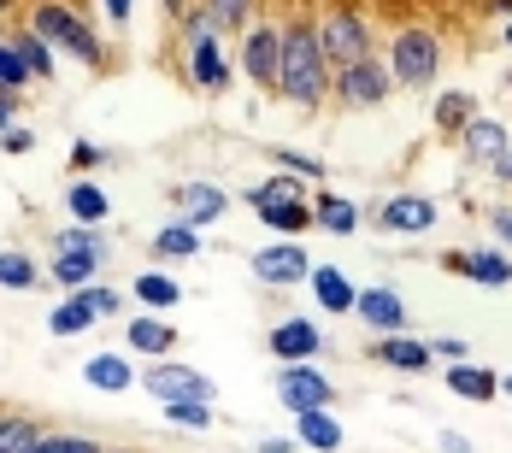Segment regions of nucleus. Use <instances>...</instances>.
<instances>
[{"label": "nucleus", "mask_w": 512, "mask_h": 453, "mask_svg": "<svg viewBox=\"0 0 512 453\" xmlns=\"http://www.w3.org/2000/svg\"><path fill=\"white\" fill-rule=\"evenodd\" d=\"M330 77H336V65L324 59L318 18H289V24H283V101H295L301 112L324 106Z\"/></svg>", "instance_id": "f257e3e1"}, {"label": "nucleus", "mask_w": 512, "mask_h": 453, "mask_svg": "<svg viewBox=\"0 0 512 453\" xmlns=\"http://www.w3.org/2000/svg\"><path fill=\"white\" fill-rule=\"evenodd\" d=\"M389 71H395V89H430L436 77H442V36L430 30V24H407V30H395V42H389Z\"/></svg>", "instance_id": "f03ea898"}, {"label": "nucleus", "mask_w": 512, "mask_h": 453, "mask_svg": "<svg viewBox=\"0 0 512 453\" xmlns=\"http://www.w3.org/2000/svg\"><path fill=\"white\" fill-rule=\"evenodd\" d=\"M30 30L42 36V42H53V48H65L71 59H83L89 71H101L106 65V42L71 12V6H59V0H42L36 12H30Z\"/></svg>", "instance_id": "7ed1b4c3"}, {"label": "nucleus", "mask_w": 512, "mask_h": 453, "mask_svg": "<svg viewBox=\"0 0 512 453\" xmlns=\"http://www.w3.org/2000/svg\"><path fill=\"white\" fill-rule=\"evenodd\" d=\"M330 95L348 106V112H377V106L395 95V71H389L383 53H365V59L342 65V71L330 77Z\"/></svg>", "instance_id": "20e7f679"}, {"label": "nucleus", "mask_w": 512, "mask_h": 453, "mask_svg": "<svg viewBox=\"0 0 512 453\" xmlns=\"http://www.w3.org/2000/svg\"><path fill=\"white\" fill-rule=\"evenodd\" d=\"M236 71L254 83L259 95H283V30L277 24H248L242 48H236Z\"/></svg>", "instance_id": "39448f33"}, {"label": "nucleus", "mask_w": 512, "mask_h": 453, "mask_svg": "<svg viewBox=\"0 0 512 453\" xmlns=\"http://www.w3.org/2000/svg\"><path fill=\"white\" fill-rule=\"evenodd\" d=\"M318 42H324V59L342 71V65H354L365 53H377L371 42V18L359 12V6H330L324 18H318Z\"/></svg>", "instance_id": "423d86ee"}, {"label": "nucleus", "mask_w": 512, "mask_h": 453, "mask_svg": "<svg viewBox=\"0 0 512 453\" xmlns=\"http://www.w3.org/2000/svg\"><path fill=\"white\" fill-rule=\"evenodd\" d=\"M277 406L295 418V412H312V406H330L336 401V383L318 371V359H295V365H277Z\"/></svg>", "instance_id": "0eeeda50"}, {"label": "nucleus", "mask_w": 512, "mask_h": 453, "mask_svg": "<svg viewBox=\"0 0 512 453\" xmlns=\"http://www.w3.org/2000/svg\"><path fill=\"white\" fill-rule=\"evenodd\" d=\"M142 389H148L159 406H165V401H212V395H218V383H212L206 371L177 365V359H154V365H148V377H142Z\"/></svg>", "instance_id": "6e6552de"}, {"label": "nucleus", "mask_w": 512, "mask_h": 453, "mask_svg": "<svg viewBox=\"0 0 512 453\" xmlns=\"http://www.w3.org/2000/svg\"><path fill=\"white\" fill-rule=\"evenodd\" d=\"M248 265H254V277L265 283V289H295V283L312 277V259H307L301 242H265Z\"/></svg>", "instance_id": "1a4fd4ad"}, {"label": "nucleus", "mask_w": 512, "mask_h": 453, "mask_svg": "<svg viewBox=\"0 0 512 453\" xmlns=\"http://www.w3.org/2000/svg\"><path fill=\"white\" fill-rule=\"evenodd\" d=\"M265 348L277 353V365H295V359H318L324 353V324L318 318H283V324H271V336H265Z\"/></svg>", "instance_id": "9d476101"}, {"label": "nucleus", "mask_w": 512, "mask_h": 453, "mask_svg": "<svg viewBox=\"0 0 512 453\" xmlns=\"http://www.w3.org/2000/svg\"><path fill=\"white\" fill-rule=\"evenodd\" d=\"M354 318L371 336H395V330H407V301H401L389 283H371V289H359Z\"/></svg>", "instance_id": "9b49d317"}, {"label": "nucleus", "mask_w": 512, "mask_h": 453, "mask_svg": "<svg viewBox=\"0 0 512 453\" xmlns=\"http://www.w3.org/2000/svg\"><path fill=\"white\" fill-rule=\"evenodd\" d=\"M230 77H236V59L224 53V36H212V42H189V83H195V89L224 95Z\"/></svg>", "instance_id": "f8f14e48"}, {"label": "nucleus", "mask_w": 512, "mask_h": 453, "mask_svg": "<svg viewBox=\"0 0 512 453\" xmlns=\"http://www.w3.org/2000/svg\"><path fill=\"white\" fill-rule=\"evenodd\" d=\"M377 224L395 236H424V230H436V201L430 195H389L377 206Z\"/></svg>", "instance_id": "ddd939ff"}, {"label": "nucleus", "mask_w": 512, "mask_h": 453, "mask_svg": "<svg viewBox=\"0 0 512 453\" xmlns=\"http://www.w3.org/2000/svg\"><path fill=\"white\" fill-rule=\"evenodd\" d=\"M171 206H177L189 224L206 230V224H218V218L230 212V195H224L218 183H201V177H195V183H177V189H171Z\"/></svg>", "instance_id": "4468645a"}, {"label": "nucleus", "mask_w": 512, "mask_h": 453, "mask_svg": "<svg viewBox=\"0 0 512 453\" xmlns=\"http://www.w3.org/2000/svg\"><path fill=\"white\" fill-rule=\"evenodd\" d=\"M371 359H377V365H389V371L424 377V371H430V359H436V348H430L424 336H407V330H395V336H383V342L371 348Z\"/></svg>", "instance_id": "2eb2a0df"}, {"label": "nucleus", "mask_w": 512, "mask_h": 453, "mask_svg": "<svg viewBox=\"0 0 512 453\" xmlns=\"http://www.w3.org/2000/svg\"><path fill=\"white\" fill-rule=\"evenodd\" d=\"M442 265H448V271H460V277H471V283H483V289H507V283H512V259H507L501 248L448 253Z\"/></svg>", "instance_id": "dca6fc26"}, {"label": "nucleus", "mask_w": 512, "mask_h": 453, "mask_svg": "<svg viewBox=\"0 0 512 453\" xmlns=\"http://www.w3.org/2000/svg\"><path fill=\"white\" fill-rule=\"evenodd\" d=\"M307 289H312V301L324 306V318H348L354 301H359V289L348 283V271H336V265H312Z\"/></svg>", "instance_id": "f3484780"}, {"label": "nucleus", "mask_w": 512, "mask_h": 453, "mask_svg": "<svg viewBox=\"0 0 512 453\" xmlns=\"http://www.w3.org/2000/svg\"><path fill=\"white\" fill-rule=\"evenodd\" d=\"M295 442L312 453H342L348 430H342V418L330 406H312V412H295Z\"/></svg>", "instance_id": "a211bd4d"}, {"label": "nucleus", "mask_w": 512, "mask_h": 453, "mask_svg": "<svg viewBox=\"0 0 512 453\" xmlns=\"http://www.w3.org/2000/svg\"><path fill=\"white\" fill-rule=\"evenodd\" d=\"M454 142H460L465 165H483V171H489V159H495V153L507 148L512 136H507V124H501V118H483V112H477V118L465 124V130L454 136Z\"/></svg>", "instance_id": "6ab92c4d"}, {"label": "nucleus", "mask_w": 512, "mask_h": 453, "mask_svg": "<svg viewBox=\"0 0 512 453\" xmlns=\"http://www.w3.org/2000/svg\"><path fill=\"white\" fill-rule=\"evenodd\" d=\"M124 342H130V353H142V359H171L177 330H171L159 312H136V318H130V330H124Z\"/></svg>", "instance_id": "aec40b11"}, {"label": "nucleus", "mask_w": 512, "mask_h": 453, "mask_svg": "<svg viewBox=\"0 0 512 453\" xmlns=\"http://www.w3.org/2000/svg\"><path fill=\"white\" fill-rule=\"evenodd\" d=\"M83 383L101 389V395H124V389H136V365L124 353H89L83 359Z\"/></svg>", "instance_id": "412c9836"}, {"label": "nucleus", "mask_w": 512, "mask_h": 453, "mask_svg": "<svg viewBox=\"0 0 512 453\" xmlns=\"http://www.w3.org/2000/svg\"><path fill=\"white\" fill-rule=\"evenodd\" d=\"M448 389H454L460 401L489 406L495 395H501V377H495L489 365H477V359H460V365H448Z\"/></svg>", "instance_id": "4be33fe9"}, {"label": "nucleus", "mask_w": 512, "mask_h": 453, "mask_svg": "<svg viewBox=\"0 0 512 453\" xmlns=\"http://www.w3.org/2000/svg\"><path fill=\"white\" fill-rule=\"evenodd\" d=\"M95 324H101V312H95V301H89L83 289H71V295L48 312V330H53V336H89Z\"/></svg>", "instance_id": "5701e85b"}, {"label": "nucleus", "mask_w": 512, "mask_h": 453, "mask_svg": "<svg viewBox=\"0 0 512 453\" xmlns=\"http://www.w3.org/2000/svg\"><path fill=\"white\" fill-rule=\"evenodd\" d=\"M312 224L330 230V236H354L359 230V206L348 201V195H330V189L318 183V195H312Z\"/></svg>", "instance_id": "b1692460"}, {"label": "nucleus", "mask_w": 512, "mask_h": 453, "mask_svg": "<svg viewBox=\"0 0 512 453\" xmlns=\"http://www.w3.org/2000/svg\"><path fill=\"white\" fill-rule=\"evenodd\" d=\"M101 248H53L48 271L65 283V289H83V283H95V271H101Z\"/></svg>", "instance_id": "393cba45"}, {"label": "nucleus", "mask_w": 512, "mask_h": 453, "mask_svg": "<svg viewBox=\"0 0 512 453\" xmlns=\"http://www.w3.org/2000/svg\"><path fill=\"white\" fill-rule=\"evenodd\" d=\"M430 118H436V130H442V136H460L465 124L477 118V95H471V89H442Z\"/></svg>", "instance_id": "a878e982"}, {"label": "nucleus", "mask_w": 512, "mask_h": 453, "mask_svg": "<svg viewBox=\"0 0 512 453\" xmlns=\"http://www.w3.org/2000/svg\"><path fill=\"white\" fill-rule=\"evenodd\" d=\"M65 206H71L77 224H106V212H112V201H106V189L95 177H77V183L65 189Z\"/></svg>", "instance_id": "bb28decb"}, {"label": "nucleus", "mask_w": 512, "mask_h": 453, "mask_svg": "<svg viewBox=\"0 0 512 453\" xmlns=\"http://www.w3.org/2000/svg\"><path fill=\"white\" fill-rule=\"evenodd\" d=\"M259 224L265 230H277V236H301V230H312V201H265L254 206Z\"/></svg>", "instance_id": "cd10ccee"}, {"label": "nucleus", "mask_w": 512, "mask_h": 453, "mask_svg": "<svg viewBox=\"0 0 512 453\" xmlns=\"http://www.w3.org/2000/svg\"><path fill=\"white\" fill-rule=\"evenodd\" d=\"M148 248H154V259H195V253H201V224L177 218V224H165V230H159Z\"/></svg>", "instance_id": "c85d7f7f"}, {"label": "nucleus", "mask_w": 512, "mask_h": 453, "mask_svg": "<svg viewBox=\"0 0 512 453\" xmlns=\"http://www.w3.org/2000/svg\"><path fill=\"white\" fill-rule=\"evenodd\" d=\"M130 289H136V306H148V312H171V306L183 301V283L165 277V271H142Z\"/></svg>", "instance_id": "c756f323"}, {"label": "nucleus", "mask_w": 512, "mask_h": 453, "mask_svg": "<svg viewBox=\"0 0 512 453\" xmlns=\"http://www.w3.org/2000/svg\"><path fill=\"white\" fill-rule=\"evenodd\" d=\"M242 201L248 206H265V201H307V177H295V171H277V177H265L254 189H242Z\"/></svg>", "instance_id": "7c9ffc66"}, {"label": "nucleus", "mask_w": 512, "mask_h": 453, "mask_svg": "<svg viewBox=\"0 0 512 453\" xmlns=\"http://www.w3.org/2000/svg\"><path fill=\"white\" fill-rule=\"evenodd\" d=\"M42 283V265L18 248H0V289H36Z\"/></svg>", "instance_id": "2f4dec72"}, {"label": "nucleus", "mask_w": 512, "mask_h": 453, "mask_svg": "<svg viewBox=\"0 0 512 453\" xmlns=\"http://www.w3.org/2000/svg\"><path fill=\"white\" fill-rule=\"evenodd\" d=\"M265 159H271L277 171L307 177V183H324V177H330V165H324V159H312V153H301V148H265Z\"/></svg>", "instance_id": "473e14b6"}, {"label": "nucleus", "mask_w": 512, "mask_h": 453, "mask_svg": "<svg viewBox=\"0 0 512 453\" xmlns=\"http://www.w3.org/2000/svg\"><path fill=\"white\" fill-rule=\"evenodd\" d=\"M12 48L24 53L30 77H42V83H53V42H42L36 30H18V36H12Z\"/></svg>", "instance_id": "72a5a7b5"}, {"label": "nucleus", "mask_w": 512, "mask_h": 453, "mask_svg": "<svg viewBox=\"0 0 512 453\" xmlns=\"http://www.w3.org/2000/svg\"><path fill=\"white\" fill-rule=\"evenodd\" d=\"M165 424L201 436V430H212V401H165Z\"/></svg>", "instance_id": "f704fd0d"}, {"label": "nucleus", "mask_w": 512, "mask_h": 453, "mask_svg": "<svg viewBox=\"0 0 512 453\" xmlns=\"http://www.w3.org/2000/svg\"><path fill=\"white\" fill-rule=\"evenodd\" d=\"M177 24H183V42H212V36H230V30H224V18H218L206 0H201V6H189Z\"/></svg>", "instance_id": "c9c22d12"}, {"label": "nucleus", "mask_w": 512, "mask_h": 453, "mask_svg": "<svg viewBox=\"0 0 512 453\" xmlns=\"http://www.w3.org/2000/svg\"><path fill=\"white\" fill-rule=\"evenodd\" d=\"M36 436H42V424H30L18 412H0V453H24Z\"/></svg>", "instance_id": "e433bc0d"}, {"label": "nucleus", "mask_w": 512, "mask_h": 453, "mask_svg": "<svg viewBox=\"0 0 512 453\" xmlns=\"http://www.w3.org/2000/svg\"><path fill=\"white\" fill-rule=\"evenodd\" d=\"M24 83H30V65H24V53L12 48V36H0V89H12V95H18Z\"/></svg>", "instance_id": "4c0bfd02"}, {"label": "nucleus", "mask_w": 512, "mask_h": 453, "mask_svg": "<svg viewBox=\"0 0 512 453\" xmlns=\"http://www.w3.org/2000/svg\"><path fill=\"white\" fill-rule=\"evenodd\" d=\"M24 453H106L95 436H36Z\"/></svg>", "instance_id": "58836bf2"}, {"label": "nucleus", "mask_w": 512, "mask_h": 453, "mask_svg": "<svg viewBox=\"0 0 512 453\" xmlns=\"http://www.w3.org/2000/svg\"><path fill=\"white\" fill-rule=\"evenodd\" d=\"M206 6L224 18V30H248V24H254V6H259V0H206Z\"/></svg>", "instance_id": "ea45409f"}, {"label": "nucleus", "mask_w": 512, "mask_h": 453, "mask_svg": "<svg viewBox=\"0 0 512 453\" xmlns=\"http://www.w3.org/2000/svg\"><path fill=\"white\" fill-rule=\"evenodd\" d=\"M53 248H101L106 253V236H101V224H71V230L53 236Z\"/></svg>", "instance_id": "a19ab883"}, {"label": "nucleus", "mask_w": 512, "mask_h": 453, "mask_svg": "<svg viewBox=\"0 0 512 453\" xmlns=\"http://www.w3.org/2000/svg\"><path fill=\"white\" fill-rule=\"evenodd\" d=\"M95 165H106L101 142H77V148H71V171H95Z\"/></svg>", "instance_id": "79ce46f5"}, {"label": "nucleus", "mask_w": 512, "mask_h": 453, "mask_svg": "<svg viewBox=\"0 0 512 453\" xmlns=\"http://www.w3.org/2000/svg\"><path fill=\"white\" fill-rule=\"evenodd\" d=\"M83 295H89V301H95V312H118V306H124V295H118V289H106V283H83Z\"/></svg>", "instance_id": "37998d69"}, {"label": "nucleus", "mask_w": 512, "mask_h": 453, "mask_svg": "<svg viewBox=\"0 0 512 453\" xmlns=\"http://www.w3.org/2000/svg\"><path fill=\"white\" fill-rule=\"evenodd\" d=\"M430 348L442 353V359H448V365H460V359H471V342H465V336H436V342H430Z\"/></svg>", "instance_id": "c03bdc74"}, {"label": "nucleus", "mask_w": 512, "mask_h": 453, "mask_svg": "<svg viewBox=\"0 0 512 453\" xmlns=\"http://www.w3.org/2000/svg\"><path fill=\"white\" fill-rule=\"evenodd\" d=\"M30 148H36V136H30L24 124H12V130L0 136V153H30Z\"/></svg>", "instance_id": "a18cd8bd"}, {"label": "nucleus", "mask_w": 512, "mask_h": 453, "mask_svg": "<svg viewBox=\"0 0 512 453\" xmlns=\"http://www.w3.org/2000/svg\"><path fill=\"white\" fill-rule=\"evenodd\" d=\"M489 230H495V242L512 248V206H489Z\"/></svg>", "instance_id": "49530a36"}, {"label": "nucleus", "mask_w": 512, "mask_h": 453, "mask_svg": "<svg viewBox=\"0 0 512 453\" xmlns=\"http://www.w3.org/2000/svg\"><path fill=\"white\" fill-rule=\"evenodd\" d=\"M436 448L442 453H477L471 448V436H460V430H436Z\"/></svg>", "instance_id": "de8ad7c7"}, {"label": "nucleus", "mask_w": 512, "mask_h": 453, "mask_svg": "<svg viewBox=\"0 0 512 453\" xmlns=\"http://www.w3.org/2000/svg\"><path fill=\"white\" fill-rule=\"evenodd\" d=\"M489 177H495V183H507L512 189V142L501 153H495V159H489Z\"/></svg>", "instance_id": "09e8293b"}, {"label": "nucleus", "mask_w": 512, "mask_h": 453, "mask_svg": "<svg viewBox=\"0 0 512 453\" xmlns=\"http://www.w3.org/2000/svg\"><path fill=\"white\" fill-rule=\"evenodd\" d=\"M12 118H18V95H12V89H0V136L12 130Z\"/></svg>", "instance_id": "8fccbe9b"}, {"label": "nucleus", "mask_w": 512, "mask_h": 453, "mask_svg": "<svg viewBox=\"0 0 512 453\" xmlns=\"http://www.w3.org/2000/svg\"><path fill=\"white\" fill-rule=\"evenodd\" d=\"M130 12H136V0H106V18L112 24H130Z\"/></svg>", "instance_id": "3c124183"}, {"label": "nucleus", "mask_w": 512, "mask_h": 453, "mask_svg": "<svg viewBox=\"0 0 512 453\" xmlns=\"http://www.w3.org/2000/svg\"><path fill=\"white\" fill-rule=\"evenodd\" d=\"M295 448H301L295 436H271V442H259V453H295Z\"/></svg>", "instance_id": "603ef678"}, {"label": "nucleus", "mask_w": 512, "mask_h": 453, "mask_svg": "<svg viewBox=\"0 0 512 453\" xmlns=\"http://www.w3.org/2000/svg\"><path fill=\"white\" fill-rule=\"evenodd\" d=\"M483 12H489V18H501V24H507V18H512V0H483Z\"/></svg>", "instance_id": "864d4df0"}, {"label": "nucleus", "mask_w": 512, "mask_h": 453, "mask_svg": "<svg viewBox=\"0 0 512 453\" xmlns=\"http://www.w3.org/2000/svg\"><path fill=\"white\" fill-rule=\"evenodd\" d=\"M159 6H165V18H183L189 12V0H159Z\"/></svg>", "instance_id": "5fc2aeb1"}, {"label": "nucleus", "mask_w": 512, "mask_h": 453, "mask_svg": "<svg viewBox=\"0 0 512 453\" xmlns=\"http://www.w3.org/2000/svg\"><path fill=\"white\" fill-rule=\"evenodd\" d=\"M501 48L512 53V18H507V24H501Z\"/></svg>", "instance_id": "6e6d98bb"}, {"label": "nucleus", "mask_w": 512, "mask_h": 453, "mask_svg": "<svg viewBox=\"0 0 512 453\" xmlns=\"http://www.w3.org/2000/svg\"><path fill=\"white\" fill-rule=\"evenodd\" d=\"M501 395H512V371H507V377H501Z\"/></svg>", "instance_id": "4d7b16f0"}, {"label": "nucleus", "mask_w": 512, "mask_h": 453, "mask_svg": "<svg viewBox=\"0 0 512 453\" xmlns=\"http://www.w3.org/2000/svg\"><path fill=\"white\" fill-rule=\"evenodd\" d=\"M6 6H12V0H0V18H6Z\"/></svg>", "instance_id": "13d9d810"}, {"label": "nucleus", "mask_w": 512, "mask_h": 453, "mask_svg": "<svg viewBox=\"0 0 512 453\" xmlns=\"http://www.w3.org/2000/svg\"><path fill=\"white\" fill-rule=\"evenodd\" d=\"M507 89H512V65H507Z\"/></svg>", "instance_id": "bf43d9fd"}]
</instances>
